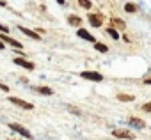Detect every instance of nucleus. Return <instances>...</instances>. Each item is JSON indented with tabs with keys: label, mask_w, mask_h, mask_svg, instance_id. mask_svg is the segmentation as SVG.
Masks as SVG:
<instances>
[{
	"label": "nucleus",
	"mask_w": 151,
	"mask_h": 140,
	"mask_svg": "<svg viewBox=\"0 0 151 140\" xmlns=\"http://www.w3.org/2000/svg\"><path fill=\"white\" fill-rule=\"evenodd\" d=\"M112 135H114L116 138H123V140H133V138H135V135H133L130 129H124V128H116V129L112 131Z\"/></svg>",
	"instance_id": "1"
},
{
	"label": "nucleus",
	"mask_w": 151,
	"mask_h": 140,
	"mask_svg": "<svg viewBox=\"0 0 151 140\" xmlns=\"http://www.w3.org/2000/svg\"><path fill=\"white\" fill-rule=\"evenodd\" d=\"M87 20H89V23H91L94 29H100V27L103 25L105 16H103V14H100V13H91V14H87Z\"/></svg>",
	"instance_id": "2"
},
{
	"label": "nucleus",
	"mask_w": 151,
	"mask_h": 140,
	"mask_svg": "<svg viewBox=\"0 0 151 140\" xmlns=\"http://www.w3.org/2000/svg\"><path fill=\"white\" fill-rule=\"evenodd\" d=\"M9 129H13L14 133L22 135V136H25V138H32V133H30L27 128H23L22 124H16V122H9Z\"/></svg>",
	"instance_id": "3"
},
{
	"label": "nucleus",
	"mask_w": 151,
	"mask_h": 140,
	"mask_svg": "<svg viewBox=\"0 0 151 140\" xmlns=\"http://www.w3.org/2000/svg\"><path fill=\"white\" fill-rule=\"evenodd\" d=\"M80 78L91 80V82H101V80H103V75L98 73V71H82V73H80Z\"/></svg>",
	"instance_id": "4"
},
{
	"label": "nucleus",
	"mask_w": 151,
	"mask_h": 140,
	"mask_svg": "<svg viewBox=\"0 0 151 140\" xmlns=\"http://www.w3.org/2000/svg\"><path fill=\"white\" fill-rule=\"evenodd\" d=\"M0 41L11 44V46H13V48H16V50H23V43L16 41V39H14V37H11L9 34H2V36H0Z\"/></svg>",
	"instance_id": "5"
},
{
	"label": "nucleus",
	"mask_w": 151,
	"mask_h": 140,
	"mask_svg": "<svg viewBox=\"0 0 151 140\" xmlns=\"http://www.w3.org/2000/svg\"><path fill=\"white\" fill-rule=\"evenodd\" d=\"M14 64L22 66L23 69H29V71H34V67H36V64L32 60H27L25 57H14Z\"/></svg>",
	"instance_id": "6"
},
{
	"label": "nucleus",
	"mask_w": 151,
	"mask_h": 140,
	"mask_svg": "<svg viewBox=\"0 0 151 140\" xmlns=\"http://www.w3.org/2000/svg\"><path fill=\"white\" fill-rule=\"evenodd\" d=\"M9 101H11L13 105H16V106L23 108V110H32V108H34V105H32V103H29V101H25V99H20V98H16V96H11V98H9Z\"/></svg>",
	"instance_id": "7"
},
{
	"label": "nucleus",
	"mask_w": 151,
	"mask_h": 140,
	"mask_svg": "<svg viewBox=\"0 0 151 140\" xmlns=\"http://www.w3.org/2000/svg\"><path fill=\"white\" fill-rule=\"evenodd\" d=\"M77 36H78L80 39H86L87 43H93V44L96 43V39H94V36H93V34H89V30H86V29H82V27H80V29L77 30Z\"/></svg>",
	"instance_id": "8"
},
{
	"label": "nucleus",
	"mask_w": 151,
	"mask_h": 140,
	"mask_svg": "<svg viewBox=\"0 0 151 140\" xmlns=\"http://www.w3.org/2000/svg\"><path fill=\"white\" fill-rule=\"evenodd\" d=\"M18 29H20V32L25 34L27 37H30V39H34V41H41V36H39L36 30H30V29H27V27H18Z\"/></svg>",
	"instance_id": "9"
},
{
	"label": "nucleus",
	"mask_w": 151,
	"mask_h": 140,
	"mask_svg": "<svg viewBox=\"0 0 151 140\" xmlns=\"http://www.w3.org/2000/svg\"><path fill=\"white\" fill-rule=\"evenodd\" d=\"M32 91L37 92V94H43V96H52V94H53V91H52L50 87H46V85H34Z\"/></svg>",
	"instance_id": "10"
},
{
	"label": "nucleus",
	"mask_w": 151,
	"mask_h": 140,
	"mask_svg": "<svg viewBox=\"0 0 151 140\" xmlns=\"http://www.w3.org/2000/svg\"><path fill=\"white\" fill-rule=\"evenodd\" d=\"M128 124H130L132 128H137V129H144V128H146V122H144L142 119H139V117H130V119H128Z\"/></svg>",
	"instance_id": "11"
},
{
	"label": "nucleus",
	"mask_w": 151,
	"mask_h": 140,
	"mask_svg": "<svg viewBox=\"0 0 151 140\" xmlns=\"http://www.w3.org/2000/svg\"><path fill=\"white\" fill-rule=\"evenodd\" d=\"M68 23H69L71 27L80 29V27H82V18H80V16H77V14H69V16H68Z\"/></svg>",
	"instance_id": "12"
},
{
	"label": "nucleus",
	"mask_w": 151,
	"mask_h": 140,
	"mask_svg": "<svg viewBox=\"0 0 151 140\" xmlns=\"http://www.w3.org/2000/svg\"><path fill=\"white\" fill-rule=\"evenodd\" d=\"M110 23H112L110 27H114L116 30H124V29H126V23H124L123 20H119V18H112Z\"/></svg>",
	"instance_id": "13"
},
{
	"label": "nucleus",
	"mask_w": 151,
	"mask_h": 140,
	"mask_svg": "<svg viewBox=\"0 0 151 140\" xmlns=\"http://www.w3.org/2000/svg\"><path fill=\"white\" fill-rule=\"evenodd\" d=\"M117 99L121 101V103H132L133 99H135V96H132V94H117Z\"/></svg>",
	"instance_id": "14"
},
{
	"label": "nucleus",
	"mask_w": 151,
	"mask_h": 140,
	"mask_svg": "<svg viewBox=\"0 0 151 140\" xmlns=\"http://www.w3.org/2000/svg\"><path fill=\"white\" fill-rule=\"evenodd\" d=\"M94 50H96V51H100V53H107V51H109V46H107L105 43L96 41V43H94Z\"/></svg>",
	"instance_id": "15"
},
{
	"label": "nucleus",
	"mask_w": 151,
	"mask_h": 140,
	"mask_svg": "<svg viewBox=\"0 0 151 140\" xmlns=\"http://www.w3.org/2000/svg\"><path fill=\"white\" fill-rule=\"evenodd\" d=\"M105 30H107V34H109V36H110V37H112L114 41H117V39L121 37V36H119V32H117V30H116L114 27H109V29H105Z\"/></svg>",
	"instance_id": "16"
},
{
	"label": "nucleus",
	"mask_w": 151,
	"mask_h": 140,
	"mask_svg": "<svg viewBox=\"0 0 151 140\" xmlns=\"http://www.w3.org/2000/svg\"><path fill=\"white\" fill-rule=\"evenodd\" d=\"M124 11L128 14H133V13H137V6L133 2H128V4H124Z\"/></svg>",
	"instance_id": "17"
},
{
	"label": "nucleus",
	"mask_w": 151,
	"mask_h": 140,
	"mask_svg": "<svg viewBox=\"0 0 151 140\" xmlns=\"http://www.w3.org/2000/svg\"><path fill=\"white\" fill-rule=\"evenodd\" d=\"M78 4H80V7H84V9H91V7H93V2H91V0H78Z\"/></svg>",
	"instance_id": "18"
},
{
	"label": "nucleus",
	"mask_w": 151,
	"mask_h": 140,
	"mask_svg": "<svg viewBox=\"0 0 151 140\" xmlns=\"http://www.w3.org/2000/svg\"><path fill=\"white\" fill-rule=\"evenodd\" d=\"M66 108H68V112H71L73 115H80V114H82V112H80V108H77V106H73V105H68Z\"/></svg>",
	"instance_id": "19"
},
{
	"label": "nucleus",
	"mask_w": 151,
	"mask_h": 140,
	"mask_svg": "<svg viewBox=\"0 0 151 140\" xmlns=\"http://www.w3.org/2000/svg\"><path fill=\"white\" fill-rule=\"evenodd\" d=\"M142 110L147 112V114H151V101H149V103H144V105H142Z\"/></svg>",
	"instance_id": "20"
},
{
	"label": "nucleus",
	"mask_w": 151,
	"mask_h": 140,
	"mask_svg": "<svg viewBox=\"0 0 151 140\" xmlns=\"http://www.w3.org/2000/svg\"><path fill=\"white\" fill-rule=\"evenodd\" d=\"M0 32H2V34H9V29H7L6 25H2V23H0Z\"/></svg>",
	"instance_id": "21"
},
{
	"label": "nucleus",
	"mask_w": 151,
	"mask_h": 140,
	"mask_svg": "<svg viewBox=\"0 0 151 140\" xmlns=\"http://www.w3.org/2000/svg\"><path fill=\"white\" fill-rule=\"evenodd\" d=\"M142 84H144V85H151V75H149V76H146V78L142 80Z\"/></svg>",
	"instance_id": "22"
},
{
	"label": "nucleus",
	"mask_w": 151,
	"mask_h": 140,
	"mask_svg": "<svg viewBox=\"0 0 151 140\" xmlns=\"http://www.w3.org/2000/svg\"><path fill=\"white\" fill-rule=\"evenodd\" d=\"M0 89H2L4 92H9V87H7V85H4V84H0Z\"/></svg>",
	"instance_id": "23"
},
{
	"label": "nucleus",
	"mask_w": 151,
	"mask_h": 140,
	"mask_svg": "<svg viewBox=\"0 0 151 140\" xmlns=\"http://www.w3.org/2000/svg\"><path fill=\"white\" fill-rule=\"evenodd\" d=\"M7 6V2H6V0H0V7H6Z\"/></svg>",
	"instance_id": "24"
},
{
	"label": "nucleus",
	"mask_w": 151,
	"mask_h": 140,
	"mask_svg": "<svg viewBox=\"0 0 151 140\" xmlns=\"http://www.w3.org/2000/svg\"><path fill=\"white\" fill-rule=\"evenodd\" d=\"M57 4H59V6H64V4H66V0H57Z\"/></svg>",
	"instance_id": "25"
},
{
	"label": "nucleus",
	"mask_w": 151,
	"mask_h": 140,
	"mask_svg": "<svg viewBox=\"0 0 151 140\" xmlns=\"http://www.w3.org/2000/svg\"><path fill=\"white\" fill-rule=\"evenodd\" d=\"M4 48H6V44H4L2 41H0V50H4Z\"/></svg>",
	"instance_id": "26"
}]
</instances>
